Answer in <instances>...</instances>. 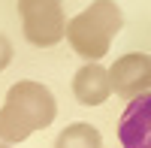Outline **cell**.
Masks as SVG:
<instances>
[{
    "instance_id": "1",
    "label": "cell",
    "mask_w": 151,
    "mask_h": 148,
    "mask_svg": "<svg viewBox=\"0 0 151 148\" xmlns=\"http://www.w3.org/2000/svg\"><path fill=\"white\" fill-rule=\"evenodd\" d=\"M58 115V103L42 82L21 79L6 91L0 106V142H24L36 130H45Z\"/></svg>"
},
{
    "instance_id": "3",
    "label": "cell",
    "mask_w": 151,
    "mask_h": 148,
    "mask_svg": "<svg viewBox=\"0 0 151 148\" xmlns=\"http://www.w3.org/2000/svg\"><path fill=\"white\" fill-rule=\"evenodd\" d=\"M18 15H21V30L30 45H58L67 36V18H64V3L60 0H18Z\"/></svg>"
},
{
    "instance_id": "8",
    "label": "cell",
    "mask_w": 151,
    "mask_h": 148,
    "mask_svg": "<svg viewBox=\"0 0 151 148\" xmlns=\"http://www.w3.org/2000/svg\"><path fill=\"white\" fill-rule=\"evenodd\" d=\"M9 60H12V42L6 40L3 33H0V70H6Z\"/></svg>"
},
{
    "instance_id": "5",
    "label": "cell",
    "mask_w": 151,
    "mask_h": 148,
    "mask_svg": "<svg viewBox=\"0 0 151 148\" xmlns=\"http://www.w3.org/2000/svg\"><path fill=\"white\" fill-rule=\"evenodd\" d=\"M118 139L124 148H151V91L127 103L118 121Z\"/></svg>"
},
{
    "instance_id": "7",
    "label": "cell",
    "mask_w": 151,
    "mask_h": 148,
    "mask_svg": "<svg viewBox=\"0 0 151 148\" xmlns=\"http://www.w3.org/2000/svg\"><path fill=\"white\" fill-rule=\"evenodd\" d=\"M55 148H103V139H100L97 127L85 124V121H76V124L60 130Z\"/></svg>"
},
{
    "instance_id": "9",
    "label": "cell",
    "mask_w": 151,
    "mask_h": 148,
    "mask_svg": "<svg viewBox=\"0 0 151 148\" xmlns=\"http://www.w3.org/2000/svg\"><path fill=\"white\" fill-rule=\"evenodd\" d=\"M0 148H9V145H6V142H0Z\"/></svg>"
},
{
    "instance_id": "4",
    "label": "cell",
    "mask_w": 151,
    "mask_h": 148,
    "mask_svg": "<svg viewBox=\"0 0 151 148\" xmlns=\"http://www.w3.org/2000/svg\"><path fill=\"white\" fill-rule=\"evenodd\" d=\"M112 76V91L118 97H127V100H136L151 91V55L145 52H130L118 57L109 70Z\"/></svg>"
},
{
    "instance_id": "6",
    "label": "cell",
    "mask_w": 151,
    "mask_h": 148,
    "mask_svg": "<svg viewBox=\"0 0 151 148\" xmlns=\"http://www.w3.org/2000/svg\"><path fill=\"white\" fill-rule=\"evenodd\" d=\"M73 94L82 106H100L109 100L112 94V76L109 70H103L100 64H85L76 70L73 79Z\"/></svg>"
},
{
    "instance_id": "2",
    "label": "cell",
    "mask_w": 151,
    "mask_h": 148,
    "mask_svg": "<svg viewBox=\"0 0 151 148\" xmlns=\"http://www.w3.org/2000/svg\"><path fill=\"white\" fill-rule=\"evenodd\" d=\"M121 27H124V15L115 0H94L88 9L70 18L67 40L76 48V55H82L88 64H97L109 52V45L121 33Z\"/></svg>"
}]
</instances>
